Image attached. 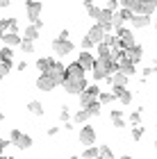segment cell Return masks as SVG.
Wrapping results in <instances>:
<instances>
[{
    "instance_id": "obj_33",
    "label": "cell",
    "mask_w": 157,
    "mask_h": 159,
    "mask_svg": "<svg viewBox=\"0 0 157 159\" xmlns=\"http://www.w3.org/2000/svg\"><path fill=\"white\" fill-rule=\"evenodd\" d=\"M59 118H62L64 123H68V120H71V109H68L66 105H64L62 109H59Z\"/></svg>"
},
{
    "instance_id": "obj_1",
    "label": "cell",
    "mask_w": 157,
    "mask_h": 159,
    "mask_svg": "<svg viewBox=\"0 0 157 159\" xmlns=\"http://www.w3.org/2000/svg\"><path fill=\"white\" fill-rule=\"evenodd\" d=\"M64 91L71 93V96H82L84 89H87V80H75V77H66L64 80Z\"/></svg>"
},
{
    "instance_id": "obj_51",
    "label": "cell",
    "mask_w": 157,
    "mask_h": 159,
    "mask_svg": "<svg viewBox=\"0 0 157 159\" xmlns=\"http://www.w3.org/2000/svg\"><path fill=\"white\" fill-rule=\"evenodd\" d=\"M155 30H157V16H155Z\"/></svg>"
},
{
    "instance_id": "obj_32",
    "label": "cell",
    "mask_w": 157,
    "mask_h": 159,
    "mask_svg": "<svg viewBox=\"0 0 157 159\" xmlns=\"http://www.w3.org/2000/svg\"><path fill=\"white\" fill-rule=\"evenodd\" d=\"M100 109H103V105H100V102H98V100H96V102L91 105V107H89L87 111H89V116H98V114H100Z\"/></svg>"
},
{
    "instance_id": "obj_21",
    "label": "cell",
    "mask_w": 157,
    "mask_h": 159,
    "mask_svg": "<svg viewBox=\"0 0 157 159\" xmlns=\"http://www.w3.org/2000/svg\"><path fill=\"white\" fill-rule=\"evenodd\" d=\"M112 84H116V86H125V84H127V75H123L121 70H118V73H114V75H112Z\"/></svg>"
},
{
    "instance_id": "obj_5",
    "label": "cell",
    "mask_w": 157,
    "mask_h": 159,
    "mask_svg": "<svg viewBox=\"0 0 157 159\" xmlns=\"http://www.w3.org/2000/svg\"><path fill=\"white\" fill-rule=\"evenodd\" d=\"M48 75H50V77L55 80L57 84H64V80H66V66H64L62 61H55V64H53V68H50V73H48Z\"/></svg>"
},
{
    "instance_id": "obj_42",
    "label": "cell",
    "mask_w": 157,
    "mask_h": 159,
    "mask_svg": "<svg viewBox=\"0 0 157 159\" xmlns=\"http://www.w3.org/2000/svg\"><path fill=\"white\" fill-rule=\"evenodd\" d=\"M114 127L123 129V127H125V120H123V118H116V120H114Z\"/></svg>"
},
{
    "instance_id": "obj_15",
    "label": "cell",
    "mask_w": 157,
    "mask_h": 159,
    "mask_svg": "<svg viewBox=\"0 0 157 159\" xmlns=\"http://www.w3.org/2000/svg\"><path fill=\"white\" fill-rule=\"evenodd\" d=\"M53 64H55L53 57H41V59H37V68L41 70V75H48L50 68H53Z\"/></svg>"
},
{
    "instance_id": "obj_46",
    "label": "cell",
    "mask_w": 157,
    "mask_h": 159,
    "mask_svg": "<svg viewBox=\"0 0 157 159\" xmlns=\"http://www.w3.org/2000/svg\"><path fill=\"white\" fill-rule=\"evenodd\" d=\"M55 134H59V127H50L48 129V136H55Z\"/></svg>"
},
{
    "instance_id": "obj_48",
    "label": "cell",
    "mask_w": 157,
    "mask_h": 159,
    "mask_svg": "<svg viewBox=\"0 0 157 159\" xmlns=\"http://www.w3.org/2000/svg\"><path fill=\"white\" fill-rule=\"evenodd\" d=\"M153 73H157V59L153 61Z\"/></svg>"
},
{
    "instance_id": "obj_27",
    "label": "cell",
    "mask_w": 157,
    "mask_h": 159,
    "mask_svg": "<svg viewBox=\"0 0 157 159\" xmlns=\"http://www.w3.org/2000/svg\"><path fill=\"white\" fill-rule=\"evenodd\" d=\"M87 118H89V111H84V109H80L75 114V118H73V123H80V125H87Z\"/></svg>"
},
{
    "instance_id": "obj_43",
    "label": "cell",
    "mask_w": 157,
    "mask_h": 159,
    "mask_svg": "<svg viewBox=\"0 0 157 159\" xmlns=\"http://www.w3.org/2000/svg\"><path fill=\"white\" fill-rule=\"evenodd\" d=\"M150 75H153V66H146L144 73H141V77H150Z\"/></svg>"
},
{
    "instance_id": "obj_4",
    "label": "cell",
    "mask_w": 157,
    "mask_h": 159,
    "mask_svg": "<svg viewBox=\"0 0 157 159\" xmlns=\"http://www.w3.org/2000/svg\"><path fill=\"white\" fill-rule=\"evenodd\" d=\"M73 41H62V39H55L53 41V50H55V52L57 55H59V57H66V55H71V52H73Z\"/></svg>"
},
{
    "instance_id": "obj_40",
    "label": "cell",
    "mask_w": 157,
    "mask_h": 159,
    "mask_svg": "<svg viewBox=\"0 0 157 159\" xmlns=\"http://www.w3.org/2000/svg\"><path fill=\"white\" fill-rule=\"evenodd\" d=\"M7 34V18H0V39Z\"/></svg>"
},
{
    "instance_id": "obj_19",
    "label": "cell",
    "mask_w": 157,
    "mask_h": 159,
    "mask_svg": "<svg viewBox=\"0 0 157 159\" xmlns=\"http://www.w3.org/2000/svg\"><path fill=\"white\" fill-rule=\"evenodd\" d=\"M84 9L89 11V16H91V18H96V20L100 18V11H103V9H100L98 5H94V2H89V0H87V2H84Z\"/></svg>"
},
{
    "instance_id": "obj_39",
    "label": "cell",
    "mask_w": 157,
    "mask_h": 159,
    "mask_svg": "<svg viewBox=\"0 0 157 159\" xmlns=\"http://www.w3.org/2000/svg\"><path fill=\"white\" fill-rule=\"evenodd\" d=\"M116 7H121V2H116V0H109V2L105 5V9H109V11H118Z\"/></svg>"
},
{
    "instance_id": "obj_22",
    "label": "cell",
    "mask_w": 157,
    "mask_h": 159,
    "mask_svg": "<svg viewBox=\"0 0 157 159\" xmlns=\"http://www.w3.org/2000/svg\"><path fill=\"white\" fill-rule=\"evenodd\" d=\"M94 102H96V98H91V96H87V93H82V96H80V107H82L84 111H87V109H89V107L94 105Z\"/></svg>"
},
{
    "instance_id": "obj_53",
    "label": "cell",
    "mask_w": 157,
    "mask_h": 159,
    "mask_svg": "<svg viewBox=\"0 0 157 159\" xmlns=\"http://www.w3.org/2000/svg\"><path fill=\"white\" fill-rule=\"evenodd\" d=\"M155 148H157V136H155Z\"/></svg>"
},
{
    "instance_id": "obj_37",
    "label": "cell",
    "mask_w": 157,
    "mask_h": 159,
    "mask_svg": "<svg viewBox=\"0 0 157 159\" xmlns=\"http://www.w3.org/2000/svg\"><path fill=\"white\" fill-rule=\"evenodd\" d=\"M118 102H121V105H130V102H132V93H130V91H125L123 96L118 98Z\"/></svg>"
},
{
    "instance_id": "obj_29",
    "label": "cell",
    "mask_w": 157,
    "mask_h": 159,
    "mask_svg": "<svg viewBox=\"0 0 157 159\" xmlns=\"http://www.w3.org/2000/svg\"><path fill=\"white\" fill-rule=\"evenodd\" d=\"M7 32L18 34V20H16V18H7Z\"/></svg>"
},
{
    "instance_id": "obj_24",
    "label": "cell",
    "mask_w": 157,
    "mask_h": 159,
    "mask_svg": "<svg viewBox=\"0 0 157 159\" xmlns=\"http://www.w3.org/2000/svg\"><path fill=\"white\" fill-rule=\"evenodd\" d=\"M98 48V59H109L112 57V50L105 46V43H100V46H96Z\"/></svg>"
},
{
    "instance_id": "obj_47",
    "label": "cell",
    "mask_w": 157,
    "mask_h": 159,
    "mask_svg": "<svg viewBox=\"0 0 157 159\" xmlns=\"http://www.w3.org/2000/svg\"><path fill=\"white\" fill-rule=\"evenodd\" d=\"M32 25H34V27H37V30H41V27H44V20H41V18H39V20H37V23H32Z\"/></svg>"
},
{
    "instance_id": "obj_6",
    "label": "cell",
    "mask_w": 157,
    "mask_h": 159,
    "mask_svg": "<svg viewBox=\"0 0 157 159\" xmlns=\"http://www.w3.org/2000/svg\"><path fill=\"white\" fill-rule=\"evenodd\" d=\"M25 7H27V18H30V25H32V23H37L39 16H41V9H44V5H41V2H32V0H27Z\"/></svg>"
},
{
    "instance_id": "obj_25",
    "label": "cell",
    "mask_w": 157,
    "mask_h": 159,
    "mask_svg": "<svg viewBox=\"0 0 157 159\" xmlns=\"http://www.w3.org/2000/svg\"><path fill=\"white\" fill-rule=\"evenodd\" d=\"M114 98H116V96H114L112 91H103L100 96H98V102H100V105H109V102H112Z\"/></svg>"
},
{
    "instance_id": "obj_35",
    "label": "cell",
    "mask_w": 157,
    "mask_h": 159,
    "mask_svg": "<svg viewBox=\"0 0 157 159\" xmlns=\"http://www.w3.org/2000/svg\"><path fill=\"white\" fill-rule=\"evenodd\" d=\"M12 64L14 61H0V75H7L12 70Z\"/></svg>"
},
{
    "instance_id": "obj_11",
    "label": "cell",
    "mask_w": 157,
    "mask_h": 159,
    "mask_svg": "<svg viewBox=\"0 0 157 159\" xmlns=\"http://www.w3.org/2000/svg\"><path fill=\"white\" fill-rule=\"evenodd\" d=\"M0 43H2L5 48H12V50H14L16 46H21V43H23V39H21L18 34H14V32H7L5 37L0 39Z\"/></svg>"
},
{
    "instance_id": "obj_23",
    "label": "cell",
    "mask_w": 157,
    "mask_h": 159,
    "mask_svg": "<svg viewBox=\"0 0 157 159\" xmlns=\"http://www.w3.org/2000/svg\"><path fill=\"white\" fill-rule=\"evenodd\" d=\"M98 152H100V148H96V146H91V148H84V152H82V159H96Z\"/></svg>"
},
{
    "instance_id": "obj_45",
    "label": "cell",
    "mask_w": 157,
    "mask_h": 159,
    "mask_svg": "<svg viewBox=\"0 0 157 159\" xmlns=\"http://www.w3.org/2000/svg\"><path fill=\"white\" fill-rule=\"evenodd\" d=\"M27 68V61H18L16 64V70H25Z\"/></svg>"
},
{
    "instance_id": "obj_9",
    "label": "cell",
    "mask_w": 157,
    "mask_h": 159,
    "mask_svg": "<svg viewBox=\"0 0 157 159\" xmlns=\"http://www.w3.org/2000/svg\"><path fill=\"white\" fill-rule=\"evenodd\" d=\"M96 61H98L96 57L91 55V52H84V50L80 52V57H77V64H80V66H82L84 70H91V68L96 66Z\"/></svg>"
},
{
    "instance_id": "obj_7",
    "label": "cell",
    "mask_w": 157,
    "mask_h": 159,
    "mask_svg": "<svg viewBox=\"0 0 157 159\" xmlns=\"http://www.w3.org/2000/svg\"><path fill=\"white\" fill-rule=\"evenodd\" d=\"M87 37H89L91 41H94V43H96V46H100V43L105 41V37H107V32H105V30H103V27H100V25H98V23H96L94 27H89V34H87Z\"/></svg>"
},
{
    "instance_id": "obj_49",
    "label": "cell",
    "mask_w": 157,
    "mask_h": 159,
    "mask_svg": "<svg viewBox=\"0 0 157 159\" xmlns=\"http://www.w3.org/2000/svg\"><path fill=\"white\" fill-rule=\"evenodd\" d=\"M121 159H132V157H130V155H123V157H121Z\"/></svg>"
},
{
    "instance_id": "obj_16",
    "label": "cell",
    "mask_w": 157,
    "mask_h": 159,
    "mask_svg": "<svg viewBox=\"0 0 157 159\" xmlns=\"http://www.w3.org/2000/svg\"><path fill=\"white\" fill-rule=\"evenodd\" d=\"M157 9V0H141V9H139V14L141 16H150V14Z\"/></svg>"
},
{
    "instance_id": "obj_54",
    "label": "cell",
    "mask_w": 157,
    "mask_h": 159,
    "mask_svg": "<svg viewBox=\"0 0 157 159\" xmlns=\"http://www.w3.org/2000/svg\"><path fill=\"white\" fill-rule=\"evenodd\" d=\"M71 159H77V157H71Z\"/></svg>"
},
{
    "instance_id": "obj_26",
    "label": "cell",
    "mask_w": 157,
    "mask_h": 159,
    "mask_svg": "<svg viewBox=\"0 0 157 159\" xmlns=\"http://www.w3.org/2000/svg\"><path fill=\"white\" fill-rule=\"evenodd\" d=\"M84 93H87V96H91V98H96V100H98V96H100L103 91L98 89V84H89L87 89H84Z\"/></svg>"
},
{
    "instance_id": "obj_17",
    "label": "cell",
    "mask_w": 157,
    "mask_h": 159,
    "mask_svg": "<svg viewBox=\"0 0 157 159\" xmlns=\"http://www.w3.org/2000/svg\"><path fill=\"white\" fill-rule=\"evenodd\" d=\"M27 111L34 114V116H44V105H41L39 100H30V102H27Z\"/></svg>"
},
{
    "instance_id": "obj_50",
    "label": "cell",
    "mask_w": 157,
    "mask_h": 159,
    "mask_svg": "<svg viewBox=\"0 0 157 159\" xmlns=\"http://www.w3.org/2000/svg\"><path fill=\"white\" fill-rule=\"evenodd\" d=\"M2 159H14V157H12V155H5V157H2Z\"/></svg>"
},
{
    "instance_id": "obj_3",
    "label": "cell",
    "mask_w": 157,
    "mask_h": 159,
    "mask_svg": "<svg viewBox=\"0 0 157 159\" xmlns=\"http://www.w3.org/2000/svg\"><path fill=\"white\" fill-rule=\"evenodd\" d=\"M77 139H80V143L84 148H91L96 143V129L91 127V125H82V129H80V136H77Z\"/></svg>"
},
{
    "instance_id": "obj_8",
    "label": "cell",
    "mask_w": 157,
    "mask_h": 159,
    "mask_svg": "<svg viewBox=\"0 0 157 159\" xmlns=\"http://www.w3.org/2000/svg\"><path fill=\"white\" fill-rule=\"evenodd\" d=\"M55 86H59V84H57L50 75H39V80H37V89L39 91H46L48 93V91H53Z\"/></svg>"
},
{
    "instance_id": "obj_34",
    "label": "cell",
    "mask_w": 157,
    "mask_h": 159,
    "mask_svg": "<svg viewBox=\"0 0 157 159\" xmlns=\"http://www.w3.org/2000/svg\"><path fill=\"white\" fill-rule=\"evenodd\" d=\"M91 48H96V43L91 41L89 37H84V39H82V50H84V52H89Z\"/></svg>"
},
{
    "instance_id": "obj_28",
    "label": "cell",
    "mask_w": 157,
    "mask_h": 159,
    "mask_svg": "<svg viewBox=\"0 0 157 159\" xmlns=\"http://www.w3.org/2000/svg\"><path fill=\"white\" fill-rule=\"evenodd\" d=\"M14 50L12 48H0V61H12Z\"/></svg>"
},
{
    "instance_id": "obj_10",
    "label": "cell",
    "mask_w": 157,
    "mask_h": 159,
    "mask_svg": "<svg viewBox=\"0 0 157 159\" xmlns=\"http://www.w3.org/2000/svg\"><path fill=\"white\" fill-rule=\"evenodd\" d=\"M123 55H125L132 64H139V61H141V57H144V50H141V46H137V43H134L132 48L123 50Z\"/></svg>"
},
{
    "instance_id": "obj_14",
    "label": "cell",
    "mask_w": 157,
    "mask_h": 159,
    "mask_svg": "<svg viewBox=\"0 0 157 159\" xmlns=\"http://www.w3.org/2000/svg\"><path fill=\"white\" fill-rule=\"evenodd\" d=\"M91 73H94V80H105V77H112L107 73V66H105V59H98L96 66L91 68Z\"/></svg>"
},
{
    "instance_id": "obj_41",
    "label": "cell",
    "mask_w": 157,
    "mask_h": 159,
    "mask_svg": "<svg viewBox=\"0 0 157 159\" xmlns=\"http://www.w3.org/2000/svg\"><path fill=\"white\" fill-rule=\"evenodd\" d=\"M57 39H62V41H68V39H71V32L66 30V27H64V30L59 32V37H57Z\"/></svg>"
},
{
    "instance_id": "obj_18",
    "label": "cell",
    "mask_w": 157,
    "mask_h": 159,
    "mask_svg": "<svg viewBox=\"0 0 157 159\" xmlns=\"http://www.w3.org/2000/svg\"><path fill=\"white\" fill-rule=\"evenodd\" d=\"M130 23H132V27H141V30H144V27L150 25V16H141L139 14V16H134Z\"/></svg>"
},
{
    "instance_id": "obj_13",
    "label": "cell",
    "mask_w": 157,
    "mask_h": 159,
    "mask_svg": "<svg viewBox=\"0 0 157 159\" xmlns=\"http://www.w3.org/2000/svg\"><path fill=\"white\" fill-rule=\"evenodd\" d=\"M118 70H121L123 75L132 77V75H134V70H137V68H134V64H132V61H130V59H127V57L123 55V57L118 59Z\"/></svg>"
},
{
    "instance_id": "obj_38",
    "label": "cell",
    "mask_w": 157,
    "mask_h": 159,
    "mask_svg": "<svg viewBox=\"0 0 157 159\" xmlns=\"http://www.w3.org/2000/svg\"><path fill=\"white\" fill-rule=\"evenodd\" d=\"M139 120H141V111H132V114H130V123H132L134 127H137V125H139Z\"/></svg>"
},
{
    "instance_id": "obj_52",
    "label": "cell",
    "mask_w": 157,
    "mask_h": 159,
    "mask_svg": "<svg viewBox=\"0 0 157 159\" xmlns=\"http://www.w3.org/2000/svg\"><path fill=\"white\" fill-rule=\"evenodd\" d=\"M2 80H5V75H0V82H2Z\"/></svg>"
},
{
    "instance_id": "obj_12",
    "label": "cell",
    "mask_w": 157,
    "mask_h": 159,
    "mask_svg": "<svg viewBox=\"0 0 157 159\" xmlns=\"http://www.w3.org/2000/svg\"><path fill=\"white\" fill-rule=\"evenodd\" d=\"M84 73H87V70H84L82 66H80V64H68V66H66V77H75V80H87V77H84Z\"/></svg>"
},
{
    "instance_id": "obj_2",
    "label": "cell",
    "mask_w": 157,
    "mask_h": 159,
    "mask_svg": "<svg viewBox=\"0 0 157 159\" xmlns=\"http://www.w3.org/2000/svg\"><path fill=\"white\" fill-rule=\"evenodd\" d=\"M12 143L16 146L18 150H27V148H32V136L30 134H23V132H18V129H12Z\"/></svg>"
},
{
    "instance_id": "obj_20",
    "label": "cell",
    "mask_w": 157,
    "mask_h": 159,
    "mask_svg": "<svg viewBox=\"0 0 157 159\" xmlns=\"http://www.w3.org/2000/svg\"><path fill=\"white\" fill-rule=\"evenodd\" d=\"M23 39H27V41H37V39H39V30H37L34 25L25 27V32H23Z\"/></svg>"
},
{
    "instance_id": "obj_36",
    "label": "cell",
    "mask_w": 157,
    "mask_h": 159,
    "mask_svg": "<svg viewBox=\"0 0 157 159\" xmlns=\"http://www.w3.org/2000/svg\"><path fill=\"white\" fill-rule=\"evenodd\" d=\"M141 136H144V127L137 125V127L132 129V139H134V141H141Z\"/></svg>"
},
{
    "instance_id": "obj_30",
    "label": "cell",
    "mask_w": 157,
    "mask_h": 159,
    "mask_svg": "<svg viewBox=\"0 0 157 159\" xmlns=\"http://www.w3.org/2000/svg\"><path fill=\"white\" fill-rule=\"evenodd\" d=\"M21 50H23V52H34V41H27V39H23V43H21Z\"/></svg>"
},
{
    "instance_id": "obj_44",
    "label": "cell",
    "mask_w": 157,
    "mask_h": 159,
    "mask_svg": "<svg viewBox=\"0 0 157 159\" xmlns=\"http://www.w3.org/2000/svg\"><path fill=\"white\" fill-rule=\"evenodd\" d=\"M112 118H114V120H116V118H123V111H118V109H114V111H112Z\"/></svg>"
},
{
    "instance_id": "obj_31",
    "label": "cell",
    "mask_w": 157,
    "mask_h": 159,
    "mask_svg": "<svg viewBox=\"0 0 157 159\" xmlns=\"http://www.w3.org/2000/svg\"><path fill=\"white\" fill-rule=\"evenodd\" d=\"M98 155H100V159H114V152H112V148H109V146H103Z\"/></svg>"
}]
</instances>
